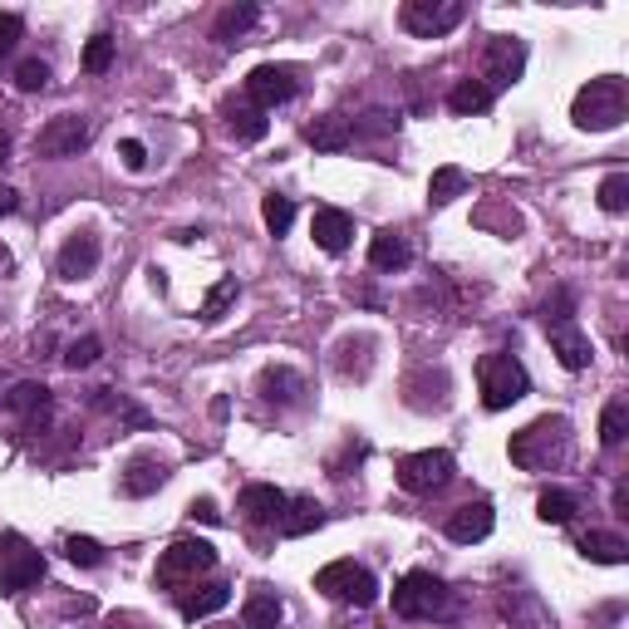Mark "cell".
<instances>
[{
  "mask_svg": "<svg viewBox=\"0 0 629 629\" xmlns=\"http://www.w3.org/2000/svg\"><path fill=\"white\" fill-rule=\"evenodd\" d=\"M507 453H512V462L516 467H526V472L566 467V462H571V423H566L561 413H546V418L526 423L521 433H512Z\"/></svg>",
  "mask_w": 629,
  "mask_h": 629,
  "instance_id": "1",
  "label": "cell"
},
{
  "mask_svg": "<svg viewBox=\"0 0 629 629\" xmlns=\"http://www.w3.org/2000/svg\"><path fill=\"white\" fill-rule=\"evenodd\" d=\"M625 114H629V84L620 79V74H600V79H590L571 104L575 128H585V133H610V128L625 123Z\"/></svg>",
  "mask_w": 629,
  "mask_h": 629,
  "instance_id": "2",
  "label": "cell"
},
{
  "mask_svg": "<svg viewBox=\"0 0 629 629\" xmlns=\"http://www.w3.org/2000/svg\"><path fill=\"white\" fill-rule=\"evenodd\" d=\"M477 379H482V403H487L492 413L521 403L526 389H531V379H526V369H521L516 354H482V359H477Z\"/></svg>",
  "mask_w": 629,
  "mask_h": 629,
  "instance_id": "3",
  "label": "cell"
},
{
  "mask_svg": "<svg viewBox=\"0 0 629 629\" xmlns=\"http://www.w3.org/2000/svg\"><path fill=\"white\" fill-rule=\"evenodd\" d=\"M315 590L330 595V600H340V605H359V610H369L379 600L374 575L364 571V566H354V561H330L325 571L315 575Z\"/></svg>",
  "mask_w": 629,
  "mask_h": 629,
  "instance_id": "4",
  "label": "cell"
},
{
  "mask_svg": "<svg viewBox=\"0 0 629 629\" xmlns=\"http://www.w3.org/2000/svg\"><path fill=\"white\" fill-rule=\"evenodd\" d=\"M462 0H403L399 20L408 35H418V40H443L448 30H458L462 25Z\"/></svg>",
  "mask_w": 629,
  "mask_h": 629,
  "instance_id": "5",
  "label": "cell"
},
{
  "mask_svg": "<svg viewBox=\"0 0 629 629\" xmlns=\"http://www.w3.org/2000/svg\"><path fill=\"white\" fill-rule=\"evenodd\" d=\"M443 605H448V585L433 571H408L399 585H394V610H399L403 620H428V615H438Z\"/></svg>",
  "mask_w": 629,
  "mask_h": 629,
  "instance_id": "6",
  "label": "cell"
},
{
  "mask_svg": "<svg viewBox=\"0 0 629 629\" xmlns=\"http://www.w3.org/2000/svg\"><path fill=\"white\" fill-rule=\"evenodd\" d=\"M448 477H453V453H443V448H428V453H413V458L399 462V487L413 497L438 492Z\"/></svg>",
  "mask_w": 629,
  "mask_h": 629,
  "instance_id": "7",
  "label": "cell"
},
{
  "mask_svg": "<svg viewBox=\"0 0 629 629\" xmlns=\"http://www.w3.org/2000/svg\"><path fill=\"white\" fill-rule=\"evenodd\" d=\"M89 138H94L89 118L59 114L40 128V153H45V158H79V153L89 148Z\"/></svg>",
  "mask_w": 629,
  "mask_h": 629,
  "instance_id": "8",
  "label": "cell"
},
{
  "mask_svg": "<svg viewBox=\"0 0 629 629\" xmlns=\"http://www.w3.org/2000/svg\"><path fill=\"white\" fill-rule=\"evenodd\" d=\"M246 94H251V104L261 114L276 109V104H290L295 99V69L290 64H256L246 74Z\"/></svg>",
  "mask_w": 629,
  "mask_h": 629,
  "instance_id": "9",
  "label": "cell"
},
{
  "mask_svg": "<svg viewBox=\"0 0 629 629\" xmlns=\"http://www.w3.org/2000/svg\"><path fill=\"white\" fill-rule=\"evenodd\" d=\"M217 566V546L212 541H172L158 561V580H187V575H202Z\"/></svg>",
  "mask_w": 629,
  "mask_h": 629,
  "instance_id": "10",
  "label": "cell"
},
{
  "mask_svg": "<svg viewBox=\"0 0 629 629\" xmlns=\"http://www.w3.org/2000/svg\"><path fill=\"white\" fill-rule=\"evenodd\" d=\"M482 64H487V79H492L497 89H512L516 79H521V69H526V45H521L516 35H492Z\"/></svg>",
  "mask_w": 629,
  "mask_h": 629,
  "instance_id": "11",
  "label": "cell"
},
{
  "mask_svg": "<svg viewBox=\"0 0 629 629\" xmlns=\"http://www.w3.org/2000/svg\"><path fill=\"white\" fill-rule=\"evenodd\" d=\"M99 256H104L99 236H94V231H74V236L59 246V276H64V281H84V276L99 271Z\"/></svg>",
  "mask_w": 629,
  "mask_h": 629,
  "instance_id": "12",
  "label": "cell"
},
{
  "mask_svg": "<svg viewBox=\"0 0 629 629\" xmlns=\"http://www.w3.org/2000/svg\"><path fill=\"white\" fill-rule=\"evenodd\" d=\"M40 580H45V556L15 541L10 561L0 566V595H20V590H30V585H40Z\"/></svg>",
  "mask_w": 629,
  "mask_h": 629,
  "instance_id": "13",
  "label": "cell"
},
{
  "mask_svg": "<svg viewBox=\"0 0 629 629\" xmlns=\"http://www.w3.org/2000/svg\"><path fill=\"white\" fill-rule=\"evenodd\" d=\"M310 236H315V246H320V251L340 256V251H349L354 217H349V212H340V207H320V212H315V222H310Z\"/></svg>",
  "mask_w": 629,
  "mask_h": 629,
  "instance_id": "14",
  "label": "cell"
},
{
  "mask_svg": "<svg viewBox=\"0 0 629 629\" xmlns=\"http://www.w3.org/2000/svg\"><path fill=\"white\" fill-rule=\"evenodd\" d=\"M492 526H497V516L487 502H467L458 512L448 516V536L458 541V546H472V541H487L492 536Z\"/></svg>",
  "mask_w": 629,
  "mask_h": 629,
  "instance_id": "15",
  "label": "cell"
},
{
  "mask_svg": "<svg viewBox=\"0 0 629 629\" xmlns=\"http://www.w3.org/2000/svg\"><path fill=\"white\" fill-rule=\"evenodd\" d=\"M286 502H290V497L281 492V487H271V482H251V487L241 492V512H246V521H256V526L281 521Z\"/></svg>",
  "mask_w": 629,
  "mask_h": 629,
  "instance_id": "16",
  "label": "cell"
},
{
  "mask_svg": "<svg viewBox=\"0 0 629 629\" xmlns=\"http://www.w3.org/2000/svg\"><path fill=\"white\" fill-rule=\"evenodd\" d=\"M335 369L344 379H369L374 369V335H344L335 344Z\"/></svg>",
  "mask_w": 629,
  "mask_h": 629,
  "instance_id": "17",
  "label": "cell"
},
{
  "mask_svg": "<svg viewBox=\"0 0 629 629\" xmlns=\"http://www.w3.org/2000/svg\"><path fill=\"white\" fill-rule=\"evenodd\" d=\"M551 330V349H556V359L571 369V374H580L590 359H595V349H590V340L575 330V320H566V325H546Z\"/></svg>",
  "mask_w": 629,
  "mask_h": 629,
  "instance_id": "18",
  "label": "cell"
},
{
  "mask_svg": "<svg viewBox=\"0 0 629 629\" xmlns=\"http://www.w3.org/2000/svg\"><path fill=\"white\" fill-rule=\"evenodd\" d=\"M163 482H168V467H163L158 458H133L128 467H123V477H118L123 497H153Z\"/></svg>",
  "mask_w": 629,
  "mask_h": 629,
  "instance_id": "19",
  "label": "cell"
},
{
  "mask_svg": "<svg viewBox=\"0 0 629 629\" xmlns=\"http://www.w3.org/2000/svg\"><path fill=\"white\" fill-rule=\"evenodd\" d=\"M227 605H231V585H222V580L197 585V590H187V595L177 600L182 620H207V615H217V610H227Z\"/></svg>",
  "mask_w": 629,
  "mask_h": 629,
  "instance_id": "20",
  "label": "cell"
},
{
  "mask_svg": "<svg viewBox=\"0 0 629 629\" xmlns=\"http://www.w3.org/2000/svg\"><path fill=\"white\" fill-rule=\"evenodd\" d=\"M50 389L45 384H15L10 394H5V408L10 413H20V418H30V428H40L45 418H50Z\"/></svg>",
  "mask_w": 629,
  "mask_h": 629,
  "instance_id": "21",
  "label": "cell"
},
{
  "mask_svg": "<svg viewBox=\"0 0 629 629\" xmlns=\"http://www.w3.org/2000/svg\"><path fill=\"white\" fill-rule=\"evenodd\" d=\"M241 620H246V629H276L286 620V605H281L276 590H251L246 605H241Z\"/></svg>",
  "mask_w": 629,
  "mask_h": 629,
  "instance_id": "22",
  "label": "cell"
},
{
  "mask_svg": "<svg viewBox=\"0 0 629 629\" xmlns=\"http://www.w3.org/2000/svg\"><path fill=\"white\" fill-rule=\"evenodd\" d=\"M276 526H281V536H310V531L325 526V507L310 502V497H295V502H286V512H281Z\"/></svg>",
  "mask_w": 629,
  "mask_h": 629,
  "instance_id": "23",
  "label": "cell"
},
{
  "mask_svg": "<svg viewBox=\"0 0 629 629\" xmlns=\"http://www.w3.org/2000/svg\"><path fill=\"white\" fill-rule=\"evenodd\" d=\"M305 143H315L320 153H344L354 143V123L349 118H315L305 128Z\"/></svg>",
  "mask_w": 629,
  "mask_h": 629,
  "instance_id": "24",
  "label": "cell"
},
{
  "mask_svg": "<svg viewBox=\"0 0 629 629\" xmlns=\"http://www.w3.org/2000/svg\"><path fill=\"white\" fill-rule=\"evenodd\" d=\"M580 551H585L590 561H600V566H625L629 561L625 536H615V531H585V536H580Z\"/></svg>",
  "mask_w": 629,
  "mask_h": 629,
  "instance_id": "25",
  "label": "cell"
},
{
  "mask_svg": "<svg viewBox=\"0 0 629 629\" xmlns=\"http://www.w3.org/2000/svg\"><path fill=\"white\" fill-rule=\"evenodd\" d=\"M369 266L374 271H403L408 266V241H403L399 231H379L369 241Z\"/></svg>",
  "mask_w": 629,
  "mask_h": 629,
  "instance_id": "26",
  "label": "cell"
},
{
  "mask_svg": "<svg viewBox=\"0 0 629 629\" xmlns=\"http://www.w3.org/2000/svg\"><path fill=\"white\" fill-rule=\"evenodd\" d=\"M256 20H261V5H251V0H246V5H227V10L217 15L212 35H217L222 45H231V40H236V35H246V30H251Z\"/></svg>",
  "mask_w": 629,
  "mask_h": 629,
  "instance_id": "27",
  "label": "cell"
},
{
  "mask_svg": "<svg viewBox=\"0 0 629 629\" xmlns=\"http://www.w3.org/2000/svg\"><path fill=\"white\" fill-rule=\"evenodd\" d=\"M487 104H492V89H487L482 79H458V84H453V94H448V109L462 114V118L482 114Z\"/></svg>",
  "mask_w": 629,
  "mask_h": 629,
  "instance_id": "28",
  "label": "cell"
},
{
  "mask_svg": "<svg viewBox=\"0 0 629 629\" xmlns=\"http://www.w3.org/2000/svg\"><path fill=\"white\" fill-rule=\"evenodd\" d=\"M536 516L546 521V526H566L575 516V497L571 492H561V487H546L541 497H536Z\"/></svg>",
  "mask_w": 629,
  "mask_h": 629,
  "instance_id": "29",
  "label": "cell"
},
{
  "mask_svg": "<svg viewBox=\"0 0 629 629\" xmlns=\"http://www.w3.org/2000/svg\"><path fill=\"white\" fill-rule=\"evenodd\" d=\"M227 128L241 138V143H261L266 133H271V118L261 114V109H231L227 114Z\"/></svg>",
  "mask_w": 629,
  "mask_h": 629,
  "instance_id": "30",
  "label": "cell"
},
{
  "mask_svg": "<svg viewBox=\"0 0 629 629\" xmlns=\"http://www.w3.org/2000/svg\"><path fill=\"white\" fill-rule=\"evenodd\" d=\"M300 389H305V384H300V374H295V369H266V374H261V394H266V399L290 403Z\"/></svg>",
  "mask_w": 629,
  "mask_h": 629,
  "instance_id": "31",
  "label": "cell"
},
{
  "mask_svg": "<svg viewBox=\"0 0 629 629\" xmlns=\"http://www.w3.org/2000/svg\"><path fill=\"white\" fill-rule=\"evenodd\" d=\"M629 433V408L625 403H605V413H600V443L605 448H620Z\"/></svg>",
  "mask_w": 629,
  "mask_h": 629,
  "instance_id": "32",
  "label": "cell"
},
{
  "mask_svg": "<svg viewBox=\"0 0 629 629\" xmlns=\"http://www.w3.org/2000/svg\"><path fill=\"white\" fill-rule=\"evenodd\" d=\"M261 222L271 227V236H286L290 222H295V202H290V197H281V192H271V197L261 202Z\"/></svg>",
  "mask_w": 629,
  "mask_h": 629,
  "instance_id": "33",
  "label": "cell"
},
{
  "mask_svg": "<svg viewBox=\"0 0 629 629\" xmlns=\"http://www.w3.org/2000/svg\"><path fill=\"white\" fill-rule=\"evenodd\" d=\"M241 295V286H236V276H227V281H217V286L207 290V300H202V320L207 325H217L222 315H227V305Z\"/></svg>",
  "mask_w": 629,
  "mask_h": 629,
  "instance_id": "34",
  "label": "cell"
},
{
  "mask_svg": "<svg viewBox=\"0 0 629 629\" xmlns=\"http://www.w3.org/2000/svg\"><path fill=\"white\" fill-rule=\"evenodd\" d=\"M462 187H467V172H462V168H438V172H433V182H428V197L443 207V202L462 197Z\"/></svg>",
  "mask_w": 629,
  "mask_h": 629,
  "instance_id": "35",
  "label": "cell"
},
{
  "mask_svg": "<svg viewBox=\"0 0 629 629\" xmlns=\"http://www.w3.org/2000/svg\"><path fill=\"white\" fill-rule=\"evenodd\" d=\"M600 207L610 212V217H620L629 207V172H610L605 182H600Z\"/></svg>",
  "mask_w": 629,
  "mask_h": 629,
  "instance_id": "36",
  "label": "cell"
},
{
  "mask_svg": "<svg viewBox=\"0 0 629 629\" xmlns=\"http://www.w3.org/2000/svg\"><path fill=\"white\" fill-rule=\"evenodd\" d=\"M45 84H50V64H45V59H25V64L15 69V89H20V94H40Z\"/></svg>",
  "mask_w": 629,
  "mask_h": 629,
  "instance_id": "37",
  "label": "cell"
},
{
  "mask_svg": "<svg viewBox=\"0 0 629 629\" xmlns=\"http://www.w3.org/2000/svg\"><path fill=\"white\" fill-rule=\"evenodd\" d=\"M64 556H69L74 566H104V546H99L94 536H69V541H64Z\"/></svg>",
  "mask_w": 629,
  "mask_h": 629,
  "instance_id": "38",
  "label": "cell"
},
{
  "mask_svg": "<svg viewBox=\"0 0 629 629\" xmlns=\"http://www.w3.org/2000/svg\"><path fill=\"white\" fill-rule=\"evenodd\" d=\"M571 315H575V290L571 286H561L546 305H541V320H546V325H566Z\"/></svg>",
  "mask_w": 629,
  "mask_h": 629,
  "instance_id": "39",
  "label": "cell"
},
{
  "mask_svg": "<svg viewBox=\"0 0 629 629\" xmlns=\"http://www.w3.org/2000/svg\"><path fill=\"white\" fill-rule=\"evenodd\" d=\"M109 64H114V40H109V35H94V40L84 45V69H89V74H104Z\"/></svg>",
  "mask_w": 629,
  "mask_h": 629,
  "instance_id": "40",
  "label": "cell"
},
{
  "mask_svg": "<svg viewBox=\"0 0 629 629\" xmlns=\"http://www.w3.org/2000/svg\"><path fill=\"white\" fill-rule=\"evenodd\" d=\"M99 354H104V344L94 340V335H84V340H74V344H69V354H64V364H69V369L79 374V369H89V364H94Z\"/></svg>",
  "mask_w": 629,
  "mask_h": 629,
  "instance_id": "41",
  "label": "cell"
},
{
  "mask_svg": "<svg viewBox=\"0 0 629 629\" xmlns=\"http://www.w3.org/2000/svg\"><path fill=\"white\" fill-rule=\"evenodd\" d=\"M20 35H25V20L20 15H0V55H10L20 45Z\"/></svg>",
  "mask_w": 629,
  "mask_h": 629,
  "instance_id": "42",
  "label": "cell"
},
{
  "mask_svg": "<svg viewBox=\"0 0 629 629\" xmlns=\"http://www.w3.org/2000/svg\"><path fill=\"white\" fill-rule=\"evenodd\" d=\"M118 158H123V163H128L133 172L148 168V148H143L138 138H123V143H118Z\"/></svg>",
  "mask_w": 629,
  "mask_h": 629,
  "instance_id": "43",
  "label": "cell"
},
{
  "mask_svg": "<svg viewBox=\"0 0 629 629\" xmlns=\"http://www.w3.org/2000/svg\"><path fill=\"white\" fill-rule=\"evenodd\" d=\"M359 128H364V133H394V128H399V118H394V114H384V109H374V114L364 118ZM359 128H354V133H359Z\"/></svg>",
  "mask_w": 629,
  "mask_h": 629,
  "instance_id": "44",
  "label": "cell"
},
{
  "mask_svg": "<svg viewBox=\"0 0 629 629\" xmlns=\"http://www.w3.org/2000/svg\"><path fill=\"white\" fill-rule=\"evenodd\" d=\"M187 512L197 516V521H207V526H217V521H222V512H217V502H212V497H197Z\"/></svg>",
  "mask_w": 629,
  "mask_h": 629,
  "instance_id": "45",
  "label": "cell"
},
{
  "mask_svg": "<svg viewBox=\"0 0 629 629\" xmlns=\"http://www.w3.org/2000/svg\"><path fill=\"white\" fill-rule=\"evenodd\" d=\"M15 207H20V192H15V187H0V217H10Z\"/></svg>",
  "mask_w": 629,
  "mask_h": 629,
  "instance_id": "46",
  "label": "cell"
},
{
  "mask_svg": "<svg viewBox=\"0 0 629 629\" xmlns=\"http://www.w3.org/2000/svg\"><path fill=\"white\" fill-rule=\"evenodd\" d=\"M10 163V133H0V168Z\"/></svg>",
  "mask_w": 629,
  "mask_h": 629,
  "instance_id": "47",
  "label": "cell"
}]
</instances>
